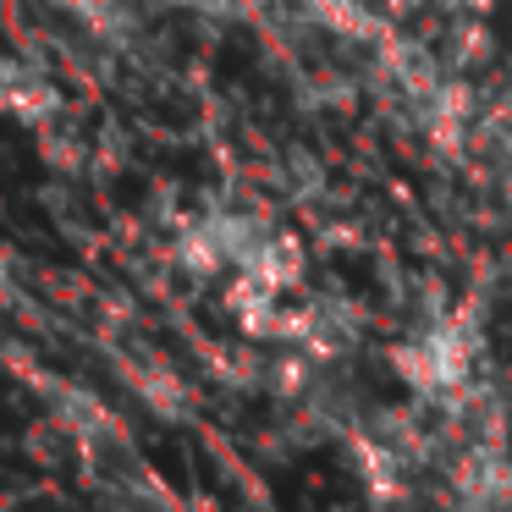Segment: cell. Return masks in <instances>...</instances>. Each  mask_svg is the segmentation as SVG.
<instances>
[{"label": "cell", "mask_w": 512, "mask_h": 512, "mask_svg": "<svg viewBox=\"0 0 512 512\" xmlns=\"http://www.w3.org/2000/svg\"><path fill=\"white\" fill-rule=\"evenodd\" d=\"M474 353H479L474 325L463 314H452V320H435L430 331H419L408 347H397V369L424 397H457L474 375Z\"/></svg>", "instance_id": "obj_1"}, {"label": "cell", "mask_w": 512, "mask_h": 512, "mask_svg": "<svg viewBox=\"0 0 512 512\" xmlns=\"http://www.w3.org/2000/svg\"><path fill=\"white\" fill-rule=\"evenodd\" d=\"M50 105H56V94H50V83L39 78L34 67H23V61H0V111L34 122V116H45Z\"/></svg>", "instance_id": "obj_2"}]
</instances>
